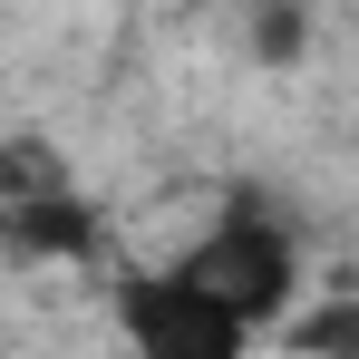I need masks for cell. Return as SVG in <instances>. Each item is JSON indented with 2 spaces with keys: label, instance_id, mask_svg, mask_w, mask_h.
Wrapping results in <instances>:
<instances>
[{
  "label": "cell",
  "instance_id": "obj_4",
  "mask_svg": "<svg viewBox=\"0 0 359 359\" xmlns=\"http://www.w3.org/2000/svg\"><path fill=\"white\" fill-rule=\"evenodd\" d=\"M301 39H311V10H262L252 20V49L262 59H301Z\"/></svg>",
  "mask_w": 359,
  "mask_h": 359
},
{
  "label": "cell",
  "instance_id": "obj_1",
  "mask_svg": "<svg viewBox=\"0 0 359 359\" xmlns=\"http://www.w3.org/2000/svg\"><path fill=\"white\" fill-rule=\"evenodd\" d=\"M175 272L214 301L224 320L262 330V320H282V311H292V292H301V243H292V224H282L272 204H252V194H243V204H233L204 243H194V252H184Z\"/></svg>",
  "mask_w": 359,
  "mask_h": 359
},
{
  "label": "cell",
  "instance_id": "obj_6",
  "mask_svg": "<svg viewBox=\"0 0 359 359\" xmlns=\"http://www.w3.org/2000/svg\"><path fill=\"white\" fill-rule=\"evenodd\" d=\"M0 243H10V204H0Z\"/></svg>",
  "mask_w": 359,
  "mask_h": 359
},
{
  "label": "cell",
  "instance_id": "obj_5",
  "mask_svg": "<svg viewBox=\"0 0 359 359\" xmlns=\"http://www.w3.org/2000/svg\"><path fill=\"white\" fill-rule=\"evenodd\" d=\"M301 340H311L320 359H350V301H330V311H320V320H311Z\"/></svg>",
  "mask_w": 359,
  "mask_h": 359
},
{
  "label": "cell",
  "instance_id": "obj_3",
  "mask_svg": "<svg viewBox=\"0 0 359 359\" xmlns=\"http://www.w3.org/2000/svg\"><path fill=\"white\" fill-rule=\"evenodd\" d=\"M10 233L20 243H39V252H88V243H97V214H88V204H29V214H10Z\"/></svg>",
  "mask_w": 359,
  "mask_h": 359
},
{
  "label": "cell",
  "instance_id": "obj_2",
  "mask_svg": "<svg viewBox=\"0 0 359 359\" xmlns=\"http://www.w3.org/2000/svg\"><path fill=\"white\" fill-rule=\"evenodd\" d=\"M117 320H126V350H136V359H252V330L224 320L175 262L126 272V282H117Z\"/></svg>",
  "mask_w": 359,
  "mask_h": 359
}]
</instances>
